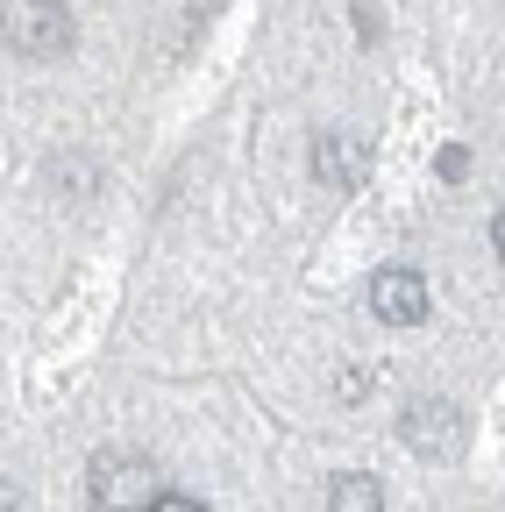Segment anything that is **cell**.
<instances>
[{
    "label": "cell",
    "mask_w": 505,
    "mask_h": 512,
    "mask_svg": "<svg viewBox=\"0 0 505 512\" xmlns=\"http://www.w3.org/2000/svg\"><path fill=\"white\" fill-rule=\"evenodd\" d=\"M86 498H93V512H143V505L164 498V477H157L150 456L107 448V456H93V470H86Z\"/></svg>",
    "instance_id": "cell-1"
},
{
    "label": "cell",
    "mask_w": 505,
    "mask_h": 512,
    "mask_svg": "<svg viewBox=\"0 0 505 512\" xmlns=\"http://www.w3.org/2000/svg\"><path fill=\"white\" fill-rule=\"evenodd\" d=\"M0 43L15 57H65L72 50V8L65 0H0Z\"/></svg>",
    "instance_id": "cell-2"
},
{
    "label": "cell",
    "mask_w": 505,
    "mask_h": 512,
    "mask_svg": "<svg viewBox=\"0 0 505 512\" xmlns=\"http://www.w3.org/2000/svg\"><path fill=\"white\" fill-rule=\"evenodd\" d=\"M427 306H434V299H427V278L406 271V264H392V271L370 278V313L385 320V328H420Z\"/></svg>",
    "instance_id": "cell-3"
},
{
    "label": "cell",
    "mask_w": 505,
    "mask_h": 512,
    "mask_svg": "<svg viewBox=\"0 0 505 512\" xmlns=\"http://www.w3.org/2000/svg\"><path fill=\"white\" fill-rule=\"evenodd\" d=\"M313 178L335 185V192H356L370 178V143L356 136V128H328V136L313 143Z\"/></svg>",
    "instance_id": "cell-4"
},
{
    "label": "cell",
    "mask_w": 505,
    "mask_h": 512,
    "mask_svg": "<svg viewBox=\"0 0 505 512\" xmlns=\"http://www.w3.org/2000/svg\"><path fill=\"white\" fill-rule=\"evenodd\" d=\"M399 434H406V448L434 456V448H456V441H463V413H456L449 399H413L406 420H399Z\"/></svg>",
    "instance_id": "cell-5"
},
{
    "label": "cell",
    "mask_w": 505,
    "mask_h": 512,
    "mask_svg": "<svg viewBox=\"0 0 505 512\" xmlns=\"http://www.w3.org/2000/svg\"><path fill=\"white\" fill-rule=\"evenodd\" d=\"M377 505H385V484L363 477V470H342L328 484V512H377Z\"/></svg>",
    "instance_id": "cell-6"
},
{
    "label": "cell",
    "mask_w": 505,
    "mask_h": 512,
    "mask_svg": "<svg viewBox=\"0 0 505 512\" xmlns=\"http://www.w3.org/2000/svg\"><path fill=\"white\" fill-rule=\"evenodd\" d=\"M143 512H207V505H200V498H185V491H164V498L143 505Z\"/></svg>",
    "instance_id": "cell-7"
},
{
    "label": "cell",
    "mask_w": 505,
    "mask_h": 512,
    "mask_svg": "<svg viewBox=\"0 0 505 512\" xmlns=\"http://www.w3.org/2000/svg\"><path fill=\"white\" fill-rule=\"evenodd\" d=\"M470 171V150H441V178H463Z\"/></svg>",
    "instance_id": "cell-8"
},
{
    "label": "cell",
    "mask_w": 505,
    "mask_h": 512,
    "mask_svg": "<svg viewBox=\"0 0 505 512\" xmlns=\"http://www.w3.org/2000/svg\"><path fill=\"white\" fill-rule=\"evenodd\" d=\"M0 512H22V484L15 477H0Z\"/></svg>",
    "instance_id": "cell-9"
}]
</instances>
